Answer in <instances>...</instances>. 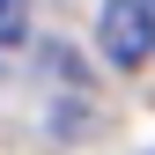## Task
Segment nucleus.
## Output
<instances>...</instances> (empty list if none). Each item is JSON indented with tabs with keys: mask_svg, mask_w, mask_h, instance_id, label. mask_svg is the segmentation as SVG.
Listing matches in <instances>:
<instances>
[{
	"mask_svg": "<svg viewBox=\"0 0 155 155\" xmlns=\"http://www.w3.org/2000/svg\"><path fill=\"white\" fill-rule=\"evenodd\" d=\"M96 45H104V59L118 67V74H140L155 59V8H148V0H104Z\"/></svg>",
	"mask_w": 155,
	"mask_h": 155,
	"instance_id": "obj_1",
	"label": "nucleus"
},
{
	"mask_svg": "<svg viewBox=\"0 0 155 155\" xmlns=\"http://www.w3.org/2000/svg\"><path fill=\"white\" fill-rule=\"evenodd\" d=\"M30 30V0H0V45H22Z\"/></svg>",
	"mask_w": 155,
	"mask_h": 155,
	"instance_id": "obj_2",
	"label": "nucleus"
},
{
	"mask_svg": "<svg viewBox=\"0 0 155 155\" xmlns=\"http://www.w3.org/2000/svg\"><path fill=\"white\" fill-rule=\"evenodd\" d=\"M148 8H155V0H148Z\"/></svg>",
	"mask_w": 155,
	"mask_h": 155,
	"instance_id": "obj_3",
	"label": "nucleus"
}]
</instances>
